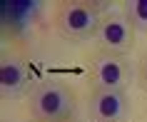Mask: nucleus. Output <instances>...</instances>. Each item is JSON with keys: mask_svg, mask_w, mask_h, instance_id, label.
<instances>
[{"mask_svg": "<svg viewBox=\"0 0 147 122\" xmlns=\"http://www.w3.org/2000/svg\"><path fill=\"white\" fill-rule=\"evenodd\" d=\"M90 117L95 122H122L127 117V97L122 90H95L90 97Z\"/></svg>", "mask_w": 147, "mask_h": 122, "instance_id": "obj_3", "label": "nucleus"}, {"mask_svg": "<svg viewBox=\"0 0 147 122\" xmlns=\"http://www.w3.org/2000/svg\"><path fill=\"white\" fill-rule=\"evenodd\" d=\"M132 28L130 23H127V18L122 15H107L105 20H102L100 25V40H102V45L107 47L110 53H130L132 50Z\"/></svg>", "mask_w": 147, "mask_h": 122, "instance_id": "obj_5", "label": "nucleus"}, {"mask_svg": "<svg viewBox=\"0 0 147 122\" xmlns=\"http://www.w3.org/2000/svg\"><path fill=\"white\" fill-rule=\"evenodd\" d=\"M140 77H142V82L147 85V55H145V60H142V65H140Z\"/></svg>", "mask_w": 147, "mask_h": 122, "instance_id": "obj_8", "label": "nucleus"}, {"mask_svg": "<svg viewBox=\"0 0 147 122\" xmlns=\"http://www.w3.org/2000/svg\"><path fill=\"white\" fill-rule=\"evenodd\" d=\"M25 82H28L25 62L15 55H3V62H0V90H3V95L18 97L25 90Z\"/></svg>", "mask_w": 147, "mask_h": 122, "instance_id": "obj_6", "label": "nucleus"}, {"mask_svg": "<svg viewBox=\"0 0 147 122\" xmlns=\"http://www.w3.org/2000/svg\"><path fill=\"white\" fill-rule=\"evenodd\" d=\"M100 13L87 3H65L57 13V30L70 40H85L100 32Z\"/></svg>", "mask_w": 147, "mask_h": 122, "instance_id": "obj_2", "label": "nucleus"}, {"mask_svg": "<svg viewBox=\"0 0 147 122\" xmlns=\"http://www.w3.org/2000/svg\"><path fill=\"white\" fill-rule=\"evenodd\" d=\"M92 77H95L97 90H122L127 85V65L120 55L102 53L95 57Z\"/></svg>", "mask_w": 147, "mask_h": 122, "instance_id": "obj_4", "label": "nucleus"}, {"mask_svg": "<svg viewBox=\"0 0 147 122\" xmlns=\"http://www.w3.org/2000/svg\"><path fill=\"white\" fill-rule=\"evenodd\" d=\"M72 110L75 97L60 82H42L30 97V115L40 122H65Z\"/></svg>", "mask_w": 147, "mask_h": 122, "instance_id": "obj_1", "label": "nucleus"}, {"mask_svg": "<svg viewBox=\"0 0 147 122\" xmlns=\"http://www.w3.org/2000/svg\"><path fill=\"white\" fill-rule=\"evenodd\" d=\"M127 23L140 32H147V0H130L125 5Z\"/></svg>", "mask_w": 147, "mask_h": 122, "instance_id": "obj_7", "label": "nucleus"}, {"mask_svg": "<svg viewBox=\"0 0 147 122\" xmlns=\"http://www.w3.org/2000/svg\"><path fill=\"white\" fill-rule=\"evenodd\" d=\"M35 122H40V120H35Z\"/></svg>", "mask_w": 147, "mask_h": 122, "instance_id": "obj_9", "label": "nucleus"}]
</instances>
